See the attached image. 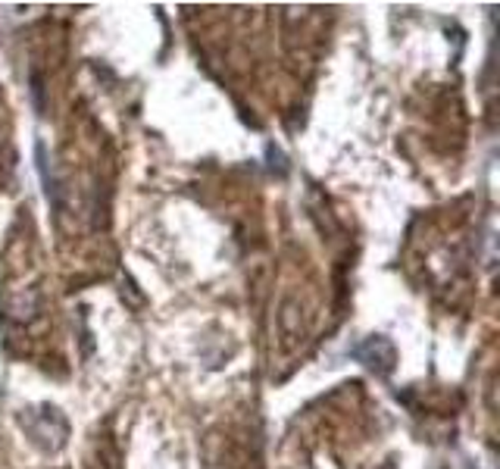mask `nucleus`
Wrapping results in <instances>:
<instances>
[{"mask_svg": "<svg viewBox=\"0 0 500 469\" xmlns=\"http://www.w3.org/2000/svg\"><path fill=\"white\" fill-rule=\"evenodd\" d=\"M354 357L360 360V363H366L369 370H375L378 376H388V372L394 370L397 353H394V344L384 335H369L366 342L354 348Z\"/></svg>", "mask_w": 500, "mask_h": 469, "instance_id": "obj_1", "label": "nucleus"}]
</instances>
